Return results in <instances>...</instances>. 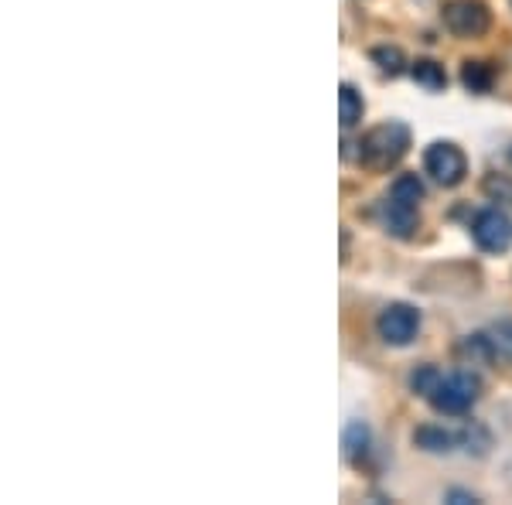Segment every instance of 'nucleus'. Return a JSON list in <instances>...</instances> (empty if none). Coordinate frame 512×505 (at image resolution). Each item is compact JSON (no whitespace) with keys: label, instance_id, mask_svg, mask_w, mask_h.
<instances>
[{"label":"nucleus","instance_id":"obj_15","mask_svg":"<svg viewBox=\"0 0 512 505\" xmlns=\"http://www.w3.org/2000/svg\"><path fill=\"white\" fill-rule=\"evenodd\" d=\"M366 444H369V430L362 424H352L345 430V454H349V458H359V451L366 454Z\"/></svg>","mask_w":512,"mask_h":505},{"label":"nucleus","instance_id":"obj_11","mask_svg":"<svg viewBox=\"0 0 512 505\" xmlns=\"http://www.w3.org/2000/svg\"><path fill=\"white\" fill-rule=\"evenodd\" d=\"M338 113H342V127H355L362 120V96L352 86H342L338 93Z\"/></svg>","mask_w":512,"mask_h":505},{"label":"nucleus","instance_id":"obj_2","mask_svg":"<svg viewBox=\"0 0 512 505\" xmlns=\"http://www.w3.org/2000/svg\"><path fill=\"white\" fill-rule=\"evenodd\" d=\"M410 147V127L407 123H379L369 130L359 144V164L369 171H390Z\"/></svg>","mask_w":512,"mask_h":505},{"label":"nucleus","instance_id":"obj_10","mask_svg":"<svg viewBox=\"0 0 512 505\" xmlns=\"http://www.w3.org/2000/svg\"><path fill=\"white\" fill-rule=\"evenodd\" d=\"M417 444L424 447V451L441 454V451H451V447L458 444V434H448V430H441V427H420Z\"/></svg>","mask_w":512,"mask_h":505},{"label":"nucleus","instance_id":"obj_7","mask_svg":"<svg viewBox=\"0 0 512 505\" xmlns=\"http://www.w3.org/2000/svg\"><path fill=\"white\" fill-rule=\"evenodd\" d=\"M379 219H383V226L390 229L393 236L410 239L420 222V215H417V205L403 202V198H396V195H386L383 205H379Z\"/></svg>","mask_w":512,"mask_h":505},{"label":"nucleus","instance_id":"obj_8","mask_svg":"<svg viewBox=\"0 0 512 505\" xmlns=\"http://www.w3.org/2000/svg\"><path fill=\"white\" fill-rule=\"evenodd\" d=\"M461 82H465V89H472V93H489L495 82V69L489 62H465L461 65Z\"/></svg>","mask_w":512,"mask_h":505},{"label":"nucleus","instance_id":"obj_9","mask_svg":"<svg viewBox=\"0 0 512 505\" xmlns=\"http://www.w3.org/2000/svg\"><path fill=\"white\" fill-rule=\"evenodd\" d=\"M485 338H489L492 359L512 362V321H499V325H492L489 331H485Z\"/></svg>","mask_w":512,"mask_h":505},{"label":"nucleus","instance_id":"obj_5","mask_svg":"<svg viewBox=\"0 0 512 505\" xmlns=\"http://www.w3.org/2000/svg\"><path fill=\"white\" fill-rule=\"evenodd\" d=\"M472 236L485 253H506L512 246V219L502 209H482L472 219Z\"/></svg>","mask_w":512,"mask_h":505},{"label":"nucleus","instance_id":"obj_1","mask_svg":"<svg viewBox=\"0 0 512 505\" xmlns=\"http://www.w3.org/2000/svg\"><path fill=\"white\" fill-rule=\"evenodd\" d=\"M410 386H414L417 393H424L427 400H431L434 410L451 413V417L472 410L478 403V393H482L478 376H472L468 369L437 372L434 366H424V369H417L414 376H410Z\"/></svg>","mask_w":512,"mask_h":505},{"label":"nucleus","instance_id":"obj_14","mask_svg":"<svg viewBox=\"0 0 512 505\" xmlns=\"http://www.w3.org/2000/svg\"><path fill=\"white\" fill-rule=\"evenodd\" d=\"M373 62L386 72V76H400L403 65H407V62H403L400 48H373Z\"/></svg>","mask_w":512,"mask_h":505},{"label":"nucleus","instance_id":"obj_13","mask_svg":"<svg viewBox=\"0 0 512 505\" xmlns=\"http://www.w3.org/2000/svg\"><path fill=\"white\" fill-rule=\"evenodd\" d=\"M390 195L403 198V202H410V205H420V198H424V181L417 175H400L390 185Z\"/></svg>","mask_w":512,"mask_h":505},{"label":"nucleus","instance_id":"obj_12","mask_svg":"<svg viewBox=\"0 0 512 505\" xmlns=\"http://www.w3.org/2000/svg\"><path fill=\"white\" fill-rule=\"evenodd\" d=\"M410 72H414V79L424 89H444V86H448V76H444V69L437 62H427V59L414 62V69H410Z\"/></svg>","mask_w":512,"mask_h":505},{"label":"nucleus","instance_id":"obj_3","mask_svg":"<svg viewBox=\"0 0 512 505\" xmlns=\"http://www.w3.org/2000/svg\"><path fill=\"white\" fill-rule=\"evenodd\" d=\"M444 24L458 38H482L492 24V14L482 0H451L444 7Z\"/></svg>","mask_w":512,"mask_h":505},{"label":"nucleus","instance_id":"obj_4","mask_svg":"<svg viewBox=\"0 0 512 505\" xmlns=\"http://www.w3.org/2000/svg\"><path fill=\"white\" fill-rule=\"evenodd\" d=\"M424 168H427V175H434L437 185H444V188H454V185H461L468 175V157L461 154V147H454V144H431L427 147V154H424Z\"/></svg>","mask_w":512,"mask_h":505},{"label":"nucleus","instance_id":"obj_6","mask_svg":"<svg viewBox=\"0 0 512 505\" xmlns=\"http://www.w3.org/2000/svg\"><path fill=\"white\" fill-rule=\"evenodd\" d=\"M376 328L386 345H410L420 331V311H414L410 304H390L379 314Z\"/></svg>","mask_w":512,"mask_h":505}]
</instances>
